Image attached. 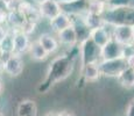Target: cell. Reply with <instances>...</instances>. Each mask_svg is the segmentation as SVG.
<instances>
[{"instance_id":"d4e9b609","label":"cell","mask_w":134,"mask_h":116,"mask_svg":"<svg viewBox=\"0 0 134 116\" xmlns=\"http://www.w3.org/2000/svg\"><path fill=\"white\" fill-rule=\"evenodd\" d=\"M1 92H2V81L0 79V94H1Z\"/></svg>"},{"instance_id":"ffe728a7","label":"cell","mask_w":134,"mask_h":116,"mask_svg":"<svg viewBox=\"0 0 134 116\" xmlns=\"http://www.w3.org/2000/svg\"><path fill=\"white\" fill-rule=\"evenodd\" d=\"M127 116H134V100H133L132 102H131V105L128 106Z\"/></svg>"},{"instance_id":"4316f807","label":"cell","mask_w":134,"mask_h":116,"mask_svg":"<svg viewBox=\"0 0 134 116\" xmlns=\"http://www.w3.org/2000/svg\"><path fill=\"white\" fill-rule=\"evenodd\" d=\"M35 1H36V2H37V4H41V2L46 1V0H35Z\"/></svg>"},{"instance_id":"2e32d148","label":"cell","mask_w":134,"mask_h":116,"mask_svg":"<svg viewBox=\"0 0 134 116\" xmlns=\"http://www.w3.org/2000/svg\"><path fill=\"white\" fill-rule=\"evenodd\" d=\"M14 33L7 32L5 37L1 40V42H0V55H6L7 57H9L13 53V50H14Z\"/></svg>"},{"instance_id":"9a60e30c","label":"cell","mask_w":134,"mask_h":116,"mask_svg":"<svg viewBox=\"0 0 134 116\" xmlns=\"http://www.w3.org/2000/svg\"><path fill=\"white\" fill-rule=\"evenodd\" d=\"M118 82L124 87V88L131 89L134 87V69L126 68L119 76L117 77Z\"/></svg>"},{"instance_id":"5bb4252c","label":"cell","mask_w":134,"mask_h":116,"mask_svg":"<svg viewBox=\"0 0 134 116\" xmlns=\"http://www.w3.org/2000/svg\"><path fill=\"white\" fill-rule=\"evenodd\" d=\"M37 41L40 42V44L44 48V50L47 51L49 55L57 51V49H58V41L56 40L54 36H51L50 34H47V33L41 34Z\"/></svg>"},{"instance_id":"30bf717a","label":"cell","mask_w":134,"mask_h":116,"mask_svg":"<svg viewBox=\"0 0 134 116\" xmlns=\"http://www.w3.org/2000/svg\"><path fill=\"white\" fill-rule=\"evenodd\" d=\"M71 25H72V20L64 12H61L60 14L56 15L54 19L50 20V27L56 34H57L58 32H61V30L70 27Z\"/></svg>"},{"instance_id":"8992f818","label":"cell","mask_w":134,"mask_h":116,"mask_svg":"<svg viewBox=\"0 0 134 116\" xmlns=\"http://www.w3.org/2000/svg\"><path fill=\"white\" fill-rule=\"evenodd\" d=\"M24 71V60L21 56L12 53L4 62V72H6L11 77H18Z\"/></svg>"},{"instance_id":"ac0fdd59","label":"cell","mask_w":134,"mask_h":116,"mask_svg":"<svg viewBox=\"0 0 134 116\" xmlns=\"http://www.w3.org/2000/svg\"><path fill=\"white\" fill-rule=\"evenodd\" d=\"M105 4H106V2L99 1V0H89V1H87V7H86L87 13L94 14V15H100L104 12Z\"/></svg>"},{"instance_id":"277c9868","label":"cell","mask_w":134,"mask_h":116,"mask_svg":"<svg viewBox=\"0 0 134 116\" xmlns=\"http://www.w3.org/2000/svg\"><path fill=\"white\" fill-rule=\"evenodd\" d=\"M100 57L102 59H114L119 57H125V46L119 44L113 38H111L100 49Z\"/></svg>"},{"instance_id":"3957f363","label":"cell","mask_w":134,"mask_h":116,"mask_svg":"<svg viewBox=\"0 0 134 116\" xmlns=\"http://www.w3.org/2000/svg\"><path fill=\"white\" fill-rule=\"evenodd\" d=\"M112 38L124 46H130L133 44V32L132 25L118 23L114 25L112 32Z\"/></svg>"},{"instance_id":"7a4b0ae2","label":"cell","mask_w":134,"mask_h":116,"mask_svg":"<svg viewBox=\"0 0 134 116\" xmlns=\"http://www.w3.org/2000/svg\"><path fill=\"white\" fill-rule=\"evenodd\" d=\"M81 57L83 65H85L86 63H91V62H99V58H102L100 48L90 37L82 41Z\"/></svg>"},{"instance_id":"ba28073f","label":"cell","mask_w":134,"mask_h":116,"mask_svg":"<svg viewBox=\"0 0 134 116\" xmlns=\"http://www.w3.org/2000/svg\"><path fill=\"white\" fill-rule=\"evenodd\" d=\"M57 38L61 44L66 45V46H74L77 43V41H78V35H77V32L75 29L74 25H71L70 27L58 32Z\"/></svg>"},{"instance_id":"7402d4cb","label":"cell","mask_w":134,"mask_h":116,"mask_svg":"<svg viewBox=\"0 0 134 116\" xmlns=\"http://www.w3.org/2000/svg\"><path fill=\"white\" fill-rule=\"evenodd\" d=\"M6 33H7L6 30H5L4 28H2L1 26H0V42H1V40L5 37V35H6Z\"/></svg>"},{"instance_id":"52a82bcc","label":"cell","mask_w":134,"mask_h":116,"mask_svg":"<svg viewBox=\"0 0 134 116\" xmlns=\"http://www.w3.org/2000/svg\"><path fill=\"white\" fill-rule=\"evenodd\" d=\"M90 38L102 49L112 38V34L110 32H107L105 26L103 25L100 27H96L93 29H91V32H90Z\"/></svg>"},{"instance_id":"cb8c5ba5","label":"cell","mask_w":134,"mask_h":116,"mask_svg":"<svg viewBox=\"0 0 134 116\" xmlns=\"http://www.w3.org/2000/svg\"><path fill=\"white\" fill-rule=\"evenodd\" d=\"M1 72H4V60L0 58V73Z\"/></svg>"},{"instance_id":"f1b7e54d","label":"cell","mask_w":134,"mask_h":116,"mask_svg":"<svg viewBox=\"0 0 134 116\" xmlns=\"http://www.w3.org/2000/svg\"><path fill=\"white\" fill-rule=\"evenodd\" d=\"M0 116H2V115H1V114H0Z\"/></svg>"},{"instance_id":"e0dca14e","label":"cell","mask_w":134,"mask_h":116,"mask_svg":"<svg viewBox=\"0 0 134 116\" xmlns=\"http://www.w3.org/2000/svg\"><path fill=\"white\" fill-rule=\"evenodd\" d=\"M29 53H30V57L35 60H44L47 59L49 53L44 50L42 45L40 44L38 41H35L34 43H32L29 46Z\"/></svg>"},{"instance_id":"7c38bea8","label":"cell","mask_w":134,"mask_h":116,"mask_svg":"<svg viewBox=\"0 0 134 116\" xmlns=\"http://www.w3.org/2000/svg\"><path fill=\"white\" fill-rule=\"evenodd\" d=\"M102 71L99 68V62H91L83 65V77L87 81H96L100 78Z\"/></svg>"},{"instance_id":"4fadbf2b","label":"cell","mask_w":134,"mask_h":116,"mask_svg":"<svg viewBox=\"0 0 134 116\" xmlns=\"http://www.w3.org/2000/svg\"><path fill=\"white\" fill-rule=\"evenodd\" d=\"M7 21L12 26V28L22 30L25 23L27 22V19H26V15L24 13H21L18 8H15L9 12V14L7 15Z\"/></svg>"},{"instance_id":"484cf974","label":"cell","mask_w":134,"mask_h":116,"mask_svg":"<svg viewBox=\"0 0 134 116\" xmlns=\"http://www.w3.org/2000/svg\"><path fill=\"white\" fill-rule=\"evenodd\" d=\"M132 32H133V44H134V23L132 25Z\"/></svg>"},{"instance_id":"603a6c76","label":"cell","mask_w":134,"mask_h":116,"mask_svg":"<svg viewBox=\"0 0 134 116\" xmlns=\"http://www.w3.org/2000/svg\"><path fill=\"white\" fill-rule=\"evenodd\" d=\"M44 116H60V113H56V112H49L47 113Z\"/></svg>"},{"instance_id":"44dd1931","label":"cell","mask_w":134,"mask_h":116,"mask_svg":"<svg viewBox=\"0 0 134 116\" xmlns=\"http://www.w3.org/2000/svg\"><path fill=\"white\" fill-rule=\"evenodd\" d=\"M60 116H75V115L69 110H63V112L60 113Z\"/></svg>"},{"instance_id":"83f0119b","label":"cell","mask_w":134,"mask_h":116,"mask_svg":"<svg viewBox=\"0 0 134 116\" xmlns=\"http://www.w3.org/2000/svg\"><path fill=\"white\" fill-rule=\"evenodd\" d=\"M99 1H103V2H107V1H110V0H99Z\"/></svg>"},{"instance_id":"8fae6325","label":"cell","mask_w":134,"mask_h":116,"mask_svg":"<svg viewBox=\"0 0 134 116\" xmlns=\"http://www.w3.org/2000/svg\"><path fill=\"white\" fill-rule=\"evenodd\" d=\"M18 116H37V106L34 100L25 99L19 102L16 108Z\"/></svg>"},{"instance_id":"6da1fadb","label":"cell","mask_w":134,"mask_h":116,"mask_svg":"<svg viewBox=\"0 0 134 116\" xmlns=\"http://www.w3.org/2000/svg\"><path fill=\"white\" fill-rule=\"evenodd\" d=\"M99 68L102 71V76L105 77H115L127 68L126 57H119L114 59H102L99 62Z\"/></svg>"},{"instance_id":"d6986e66","label":"cell","mask_w":134,"mask_h":116,"mask_svg":"<svg viewBox=\"0 0 134 116\" xmlns=\"http://www.w3.org/2000/svg\"><path fill=\"white\" fill-rule=\"evenodd\" d=\"M125 57H126V63H127V66H128V68L134 69V50L132 51V52L127 53Z\"/></svg>"},{"instance_id":"9c48e42d","label":"cell","mask_w":134,"mask_h":116,"mask_svg":"<svg viewBox=\"0 0 134 116\" xmlns=\"http://www.w3.org/2000/svg\"><path fill=\"white\" fill-rule=\"evenodd\" d=\"M29 38H28V35L26 33L21 32V30H18L14 33V50H13V53L21 56V53L29 50Z\"/></svg>"},{"instance_id":"5b68a950","label":"cell","mask_w":134,"mask_h":116,"mask_svg":"<svg viewBox=\"0 0 134 116\" xmlns=\"http://www.w3.org/2000/svg\"><path fill=\"white\" fill-rule=\"evenodd\" d=\"M38 14L44 19H54L62 12V6L58 0H46L38 4Z\"/></svg>"}]
</instances>
